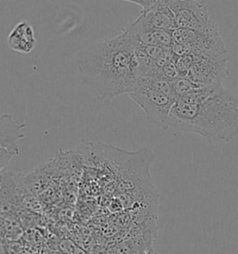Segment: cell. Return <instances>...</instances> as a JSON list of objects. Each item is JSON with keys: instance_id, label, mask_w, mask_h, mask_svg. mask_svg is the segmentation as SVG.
Here are the masks:
<instances>
[{"instance_id": "cell-1", "label": "cell", "mask_w": 238, "mask_h": 254, "mask_svg": "<svg viewBox=\"0 0 238 254\" xmlns=\"http://www.w3.org/2000/svg\"><path fill=\"white\" fill-rule=\"evenodd\" d=\"M138 47L125 30L83 50L77 55L83 82L103 99L129 95L140 78Z\"/></svg>"}, {"instance_id": "cell-2", "label": "cell", "mask_w": 238, "mask_h": 254, "mask_svg": "<svg viewBox=\"0 0 238 254\" xmlns=\"http://www.w3.org/2000/svg\"><path fill=\"white\" fill-rule=\"evenodd\" d=\"M171 127L210 142H232L238 136V98L223 86L194 90L173 105Z\"/></svg>"}, {"instance_id": "cell-3", "label": "cell", "mask_w": 238, "mask_h": 254, "mask_svg": "<svg viewBox=\"0 0 238 254\" xmlns=\"http://www.w3.org/2000/svg\"><path fill=\"white\" fill-rule=\"evenodd\" d=\"M173 38L175 45L173 46L172 51L178 56L193 54L211 57H228V51L225 48L218 29L199 32L177 28L173 31Z\"/></svg>"}, {"instance_id": "cell-4", "label": "cell", "mask_w": 238, "mask_h": 254, "mask_svg": "<svg viewBox=\"0 0 238 254\" xmlns=\"http://www.w3.org/2000/svg\"><path fill=\"white\" fill-rule=\"evenodd\" d=\"M128 96L144 111L150 123L164 129L170 128L171 109L176 98L145 87H137Z\"/></svg>"}, {"instance_id": "cell-5", "label": "cell", "mask_w": 238, "mask_h": 254, "mask_svg": "<svg viewBox=\"0 0 238 254\" xmlns=\"http://www.w3.org/2000/svg\"><path fill=\"white\" fill-rule=\"evenodd\" d=\"M169 6L175 15L178 28L199 32L218 29L203 1L169 0Z\"/></svg>"}, {"instance_id": "cell-6", "label": "cell", "mask_w": 238, "mask_h": 254, "mask_svg": "<svg viewBox=\"0 0 238 254\" xmlns=\"http://www.w3.org/2000/svg\"><path fill=\"white\" fill-rule=\"evenodd\" d=\"M228 61L229 57L193 55V64L187 77L198 88L223 86L224 79L228 75Z\"/></svg>"}, {"instance_id": "cell-7", "label": "cell", "mask_w": 238, "mask_h": 254, "mask_svg": "<svg viewBox=\"0 0 238 254\" xmlns=\"http://www.w3.org/2000/svg\"><path fill=\"white\" fill-rule=\"evenodd\" d=\"M1 215L13 216L17 209L22 205L23 197L26 195L22 189L18 176L5 170L1 171Z\"/></svg>"}, {"instance_id": "cell-8", "label": "cell", "mask_w": 238, "mask_h": 254, "mask_svg": "<svg viewBox=\"0 0 238 254\" xmlns=\"http://www.w3.org/2000/svg\"><path fill=\"white\" fill-rule=\"evenodd\" d=\"M126 31L138 44L141 46L173 48L175 45L173 31L160 30L150 27L141 18H138Z\"/></svg>"}, {"instance_id": "cell-9", "label": "cell", "mask_w": 238, "mask_h": 254, "mask_svg": "<svg viewBox=\"0 0 238 254\" xmlns=\"http://www.w3.org/2000/svg\"><path fill=\"white\" fill-rule=\"evenodd\" d=\"M150 27L160 30L174 31L178 28L175 15L172 12L169 0H156V4L139 16Z\"/></svg>"}, {"instance_id": "cell-10", "label": "cell", "mask_w": 238, "mask_h": 254, "mask_svg": "<svg viewBox=\"0 0 238 254\" xmlns=\"http://www.w3.org/2000/svg\"><path fill=\"white\" fill-rule=\"evenodd\" d=\"M25 123H18L10 115H3L0 119V149L17 157L20 154L18 142L24 137L22 129Z\"/></svg>"}, {"instance_id": "cell-11", "label": "cell", "mask_w": 238, "mask_h": 254, "mask_svg": "<svg viewBox=\"0 0 238 254\" xmlns=\"http://www.w3.org/2000/svg\"><path fill=\"white\" fill-rule=\"evenodd\" d=\"M7 46L16 53H31L37 46V39L32 25L26 21L17 23L7 37Z\"/></svg>"}, {"instance_id": "cell-12", "label": "cell", "mask_w": 238, "mask_h": 254, "mask_svg": "<svg viewBox=\"0 0 238 254\" xmlns=\"http://www.w3.org/2000/svg\"><path fill=\"white\" fill-rule=\"evenodd\" d=\"M1 232L2 239L8 241H14L20 239L22 230L19 223L11 215H1Z\"/></svg>"}, {"instance_id": "cell-13", "label": "cell", "mask_w": 238, "mask_h": 254, "mask_svg": "<svg viewBox=\"0 0 238 254\" xmlns=\"http://www.w3.org/2000/svg\"><path fill=\"white\" fill-rule=\"evenodd\" d=\"M171 84H172L173 94L177 100L193 92L194 90L201 89V88H198L193 81H191L188 77H180L179 76L177 79L171 81Z\"/></svg>"}, {"instance_id": "cell-14", "label": "cell", "mask_w": 238, "mask_h": 254, "mask_svg": "<svg viewBox=\"0 0 238 254\" xmlns=\"http://www.w3.org/2000/svg\"><path fill=\"white\" fill-rule=\"evenodd\" d=\"M141 254H156V253H143Z\"/></svg>"}]
</instances>
